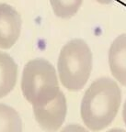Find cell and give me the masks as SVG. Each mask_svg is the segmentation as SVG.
<instances>
[{
  "label": "cell",
  "instance_id": "cell-1",
  "mask_svg": "<svg viewBox=\"0 0 126 132\" xmlns=\"http://www.w3.org/2000/svg\"><path fill=\"white\" fill-rule=\"evenodd\" d=\"M122 102V92L109 77L97 79L87 89L81 102V118L87 128L100 131L112 124Z\"/></svg>",
  "mask_w": 126,
  "mask_h": 132
},
{
  "label": "cell",
  "instance_id": "cell-2",
  "mask_svg": "<svg viewBox=\"0 0 126 132\" xmlns=\"http://www.w3.org/2000/svg\"><path fill=\"white\" fill-rule=\"evenodd\" d=\"M62 85L72 92L85 86L92 71V52L85 41L74 39L64 44L57 62Z\"/></svg>",
  "mask_w": 126,
  "mask_h": 132
},
{
  "label": "cell",
  "instance_id": "cell-3",
  "mask_svg": "<svg viewBox=\"0 0 126 132\" xmlns=\"http://www.w3.org/2000/svg\"><path fill=\"white\" fill-rule=\"evenodd\" d=\"M21 90L32 106L44 105L55 98L61 90L53 64L42 58L27 62L21 77Z\"/></svg>",
  "mask_w": 126,
  "mask_h": 132
},
{
  "label": "cell",
  "instance_id": "cell-4",
  "mask_svg": "<svg viewBox=\"0 0 126 132\" xmlns=\"http://www.w3.org/2000/svg\"><path fill=\"white\" fill-rule=\"evenodd\" d=\"M32 107L36 121L42 129L47 132H56L65 120L67 104L62 91L52 101Z\"/></svg>",
  "mask_w": 126,
  "mask_h": 132
},
{
  "label": "cell",
  "instance_id": "cell-5",
  "mask_svg": "<svg viewBox=\"0 0 126 132\" xmlns=\"http://www.w3.org/2000/svg\"><path fill=\"white\" fill-rule=\"evenodd\" d=\"M21 16L16 8L0 3V49L8 50L14 46L21 32Z\"/></svg>",
  "mask_w": 126,
  "mask_h": 132
},
{
  "label": "cell",
  "instance_id": "cell-6",
  "mask_svg": "<svg viewBox=\"0 0 126 132\" xmlns=\"http://www.w3.org/2000/svg\"><path fill=\"white\" fill-rule=\"evenodd\" d=\"M109 64L114 78L126 86V34L118 36L109 51Z\"/></svg>",
  "mask_w": 126,
  "mask_h": 132
},
{
  "label": "cell",
  "instance_id": "cell-7",
  "mask_svg": "<svg viewBox=\"0 0 126 132\" xmlns=\"http://www.w3.org/2000/svg\"><path fill=\"white\" fill-rule=\"evenodd\" d=\"M18 79V65L6 52H0V98L14 89Z\"/></svg>",
  "mask_w": 126,
  "mask_h": 132
},
{
  "label": "cell",
  "instance_id": "cell-8",
  "mask_svg": "<svg viewBox=\"0 0 126 132\" xmlns=\"http://www.w3.org/2000/svg\"><path fill=\"white\" fill-rule=\"evenodd\" d=\"M0 132H22V121L13 107L0 104Z\"/></svg>",
  "mask_w": 126,
  "mask_h": 132
},
{
  "label": "cell",
  "instance_id": "cell-9",
  "mask_svg": "<svg viewBox=\"0 0 126 132\" xmlns=\"http://www.w3.org/2000/svg\"><path fill=\"white\" fill-rule=\"evenodd\" d=\"M83 0H50L55 16L61 19H70L77 14Z\"/></svg>",
  "mask_w": 126,
  "mask_h": 132
},
{
  "label": "cell",
  "instance_id": "cell-10",
  "mask_svg": "<svg viewBox=\"0 0 126 132\" xmlns=\"http://www.w3.org/2000/svg\"><path fill=\"white\" fill-rule=\"evenodd\" d=\"M60 132H88L84 127L78 124H70L64 127Z\"/></svg>",
  "mask_w": 126,
  "mask_h": 132
},
{
  "label": "cell",
  "instance_id": "cell-11",
  "mask_svg": "<svg viewBox=\"0 0 126 132\" xmlns=\"http://www.w3.org/2000/svg\"><path fill=\"white\" fill-rule=\"evenodd\" d=\"M97 2H99V4H102V5H110L112 4V2H114L115 0H96Z\"/></svg>",
  "mask_w": 126,
  "mask_h": 132
},
{
  "label": "cell",
  "instance_id": "cell-12",
  "mask_svg": "<svg viewBox=\"0 0 126 132\" xmlns=\"http://www.w3.org/2000/svg\"><path fill=\"white\" fill-rule=\"evenodd\" d=\"M122 118H123L124 124H125V126H126V101H125V103H124L123 110H122Z\"/></svg>",
  "mask_w": 126,
  "mask_h": 132
},
{
  "label": "cell",
  "instance_id": "cell-13",
  "mask_svg": "<svg viewBox=\"0 0 126 132\" xmlns=\"http://www.w3.org/2000/svg\"><path fill=\"white\" fill-rule=\"evenodd\" d=\"M107 132H126V131L122 129V128H112V129L108 130Z\"/></svg>",
  "mask_w": 126,
  "mask_h": 132
}]
</instances>
